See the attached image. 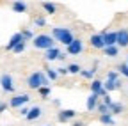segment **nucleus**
Wrapping results in <instances>:
<instances>
[{
	"label": "nucleus",
	"instance_id": "nucleus-1",
	"mask_svg": "<svg viewBox=\"0 0 128 126\" xmlns=\"http://www.w3.org/2000/svg\"><path fill=\"white\" fill-rule=\"evenodd\" d=\"M48 84H50V80L46 78V75L43 71H36V73H30L27 76V85L30 89H41V87H48Z\"/></svg>",
	"mask_w": 128,
	"mask_h": 126
},
{
	"label": "nucleus",
	"instance_id": "nucleus-2",
	"mask_svg": "<svg viewBox=\"0 0 128 126\" xmlns=\"http://www.w3.org/2000/svg\"><path fill=\"white\" fill-rule=\"evenodd\" d=\"M52 37L59 43H62L64 46H70L73 43V34H71V30L70 28H64V27H54L52 30Z\"/></svg>",
	"mask_w": 128,
	"mask_h": 126
},
{
	"label": "nucleus",
	"instance_id": "nucleus-3",
	"mask_svg": "<svg viewBox=\"0 0 128 126\" xmlns=\"http://www.w3.org/2000/svg\"><path fill=\"white\" fill-rule=\"evenodd\" d=\"M32 44H34V48L46 52V50H50V48H55V39L50 34H39V36H34Z\"/></svg>",
	"mask_w": 128,
	"mask_h": 126
},
{
	"label": "nucleus",
	"instance_id": "nucleus-4",
	"mask_svg": "<svg viewBox=\"0 0 128 126\" xmlns=\"http://www.w3.org/2000/svg\"><path fill=\"white\" fill-rule=\"evenodd\" d=\"M28 101H30V96H28V94H16V96H12V98L9 100V107H11V108H22V107H25Z\"/></svg>",
	"mask_w": 128,
	"mask_h": 126
},
{
	"label": "nucleus",
	"instance_id": "nucleus-5",
	"mask_svg": "<svg viewBox=\"0 0 128 126\" xmlns=\"http://www.w3.org/2000/svg\"><path fill=\"white\" fill-rule=\"evenodd\" d=\"M82 50H84V43H82V39L75 37L73 43H71L70 46H66V55H78V53H82Z\"/></svg>",
	"mask_w": 128,
	"mask_h": 126
},
{
	"label": "nucleus",
	"instance_id": "nucleus-6",
	"mask_svg": "<svg viewBox=\"0 0 128 126\" xmlns=\"http://www.w3.org/2000/svg\"><path fill=\"white\" fill-rule=\"evenodd\" d=\"M91 94H96L98 98H103V96H107L108 92L103 89V82H102V80L92 78V82H91Z\"/></svg>",
	"mask_w": 128,
	"mask_h": 126
},
{
	"label": "nucleus",
	"instance_id": "nucleus-7",
	"mask_svg": "<svg viewBox=\"0 0 128 126\" xmlns=\"http://www.w3.org/2000/svg\"><path fill=\"white\" fill-rule=\"evenodd\" d=\"M0 87L6 92H14V82H12V76L9 73H4L0 76Z\"/></svg>",
	"mask_w": 128,
	"mask_h": 126
},
{
	"label": "nucleus",
	"instance_id": "nucleus-8",
	"mask_svg": "<svg viewBox=\"0 0 128 126\" xmlns=\"http://www.w3.org/2000/svg\"><path fill=\"white\" fill-rule=\"evenodd\" d=\"M75 116H76V110L66 108V110H60V112L57 114V119H59V123H68V121H73Z\"/></svg>",
	"mask_w": 128,
	"mask_h": 126
},
{
	"label": "nucleus",
	"instance_id": "nucleus-9",
	"mask_svg": "<svg viewBox=\"0 0 128 126\" xmlns=\"http://www.w3.org/2000/svg\"><path fill=\"white\" fill-rule=\"evenodd\" d=\"M89 44L92 46L94 50H103L105 48V43H103V36L102 34H92L89 39Z\"/></svg>",
	"mask_w": 128,
	"mask_h": 126
},
{
	"label": "nucleus",
	"instance_id": "nucleus-10",
	"mask_svg": "<svg viewBox=\"0 0 128 126\" xmlns=\"http://www.w3.org/2000/svg\"><path fill=\"white\" fill-rule=\"evenodd\" d=\"M118 48H126L128 46V30L126 28H121L118 30V43H116Z\"/></svg>",
	"mask_w": 128,
	"mask_h": 126
},
{
	"label": "nucleus",
	"instance_id": "nucleus-11",
	"mask_svg": "<svg viewBox=\"0 0 128 126\" xmlns=\"http://www.w3.org/2000/svg\"><path fill=\"white\" fill-rule=\"evenodd\" d=\"M20 43H25V41H23V37H22V32H16V34H12V36H11V39H9L7 46H6V50L12 52V48H14L16 44H20Z\"/></svg>",
	"mask_w": 128,
	"mask_h": 126
},
{
	"label": "nucleus",
	"instance_id": "nucleus-12",
	"mask_svg": "<svg viewBox=\"0 0 128 126\" xmlns=\"http://www.w3.org/2000/svg\"><path fill=\"white\" fill-rule=\"evenodd\" d=\"M41 114H43V108L41 107H32V108H28V114L25 116V119L27 121H36V119L41 117Z\"/></svg>",
	"mask_w": 128,
	"mask_h": 126
},
{
	"label": "nucleus",
	"instance_id": "nucleus-13",
	"mask_svg": "<svg viewBox=\"0 0 128 126\" xmlns=\"http://www.w3.org/2000/svg\"><path fill=\"white\" fill-rule=\"evenodd\" d=\"M103 43H105V46H116V43H118V32H107V34H103Z\"/></svg>",
	"mask_w": 128,
	"mask_h": 126
},
{
	"label": "nucleus",
	"instance_id": "nucleus-14",
	"mask_svg": "<svg viewBox=\"0 0 128 126\" xmlns=\"http://www.w3.org/2000/svg\"><path fill=\"white\" fill-rule=\"evenodd\" d=\"M59 55H60V50H59V48H50V50H46V52H44V60H48V62L57 60Z\"/></svg>",
	"mask_w": 128,
	"mask_h": 126
},
{
	"label": "nucleus",
	"instance_id": "nucleus-15",
	"mask_svg": "<svg viewBox=\"0 0 128 126\" xmlns=\"http://www.w3.org/2000/svg\"><path fill=\"white\" fill-rule=\"evenodd\" d=\"M121 82L119 80H116V82H110V80H105L103 82V89L107 91V92H110V91H116V89H121Z\"/></svg>",
	"mask_w": 128,
	"mask_h": 126
},
{
	"label": "nucleus",
	"instance_id": "nucleus-16",
	"mask_svg": "<svg viewBox=\"0 0 128 126\" xmlns=\"http://www.w3.org/2000/svg\"><path fill=\"white\" fill-rule=\"evenodd\" d=\"M98 96L96 94H89V98H87V101H86V107H87V110H96V105H98Z\"/></svg>",
	"mask_w": 128,
	"mask_h": 126
},
{
	"label": "nucleus",
	"instance_id": "nucleus-17",
	"mask_svg": "<svg viewBox=\"0 0 128 126\" xmlns=\"http://www.w3.org/2000/svg\"><path fill=\"white\" fill-rule=\"evenodd\" d=\"M103 53H105L107 57H118V55H119V48H118V46H105V48H103Z\"/></svg>",
	"mask_w": 128,
	"mask_h": 126
},
{
	"label": "nucleus",
	"instance_id": "nucleus-18",
	"mask_svg": "<svg viewBox=\"0 0 128 126\" xmlns=\"http://www.w3.org/2000/svg\"><path fill=\"white\" fill-rule=\"evenodd\" d=\"M100 123L105 124V126H116V121L110 114H105V116H100Z\"/></svg>",
	"mask_w": 128,
	"mask_h": 126
},
{
	"label": "nucleus",
	"instance_id": "nucleus-19",
	"mask_svg": "<svg viewBox=\"0 0 128 126\" xmlns=\"http://www.w3.org/2000/svg\"><path fill=\"white\" fill-rule=\"evenodd\" d=\"M41 5H43V9H44L46 14H55V12H57V7H55V4H52V2H43Z\"/></svg>",
	"mask_w": 128,
	"mask_h": 126
},
{
	"label": "nucleus",
	"instance_id": "nucleus-20",
	"mask_svg": "<svg viewBox=\"0 0 128 126\" xmlns=\"http://www.w3.org/2000/svg\"><path fill=\"white\" fill-rule=\"evenodd\" d=\"M44 69H46V71H44V75H46V78H48L50 82H55L57 78H59V75H57V71H55V69H52V68H44Z\"/></svg>",
	"mask_w": 128,
	"mask_h": 126
},
{
	"label": "nucleus",
	"instance_id": "nucleus-21",
	"mask_svg": "<svg viewBox=\"0 0 128 126\" xmlns=\"http://www.w3.org/2000/svg\"><path fill=\"white\" fill-rule=\"evenodd\" d=\"M70 75H80V71H82V68H80V64H75V62H71V64L66 68Z\"/></svg>",
	"mask_w": 128,
	"mask_h": 126
},
{
	"label": "nucleus",
	"instance_id": "nucleus-22",
	"mask_svg": "<svg viewBox=\"0 0 128 126\" xmlns=\"http://www.w3.org/2000/svg\"><path fill=\"white\" fill-rule=\"evenodd\" d=\"M108 108H110V114H116V116H118V114H121L123 110H124V107H123L121 103H112Z\"/></svg>",
	"mask_w": 128,
	"mask_h": 126
},
{
	"label": "nucleus",
	"instance_id": "nucleus-23",
	"mask_svg": "<svg viewBox=\"0 0 128 126\" xmlns=\"http://www.w3.org/2000/svg\"><path fill=\"white\" fill-rule=\"evenodd\" d=\"M12 11L14 12H25L27 11V4L25 2H14L12 4Z\"/></svg>",
	"mask_w": 128,
	"mask_h": 126
},
{
	"label": "nucleus",
	"instance_id": "nucleus-24",
	"mask_svg": "<svg viewBox=\"0 0 128 126\" xmlns=\"http://www.w3.org/2000/svg\"><path fill=\"white\" fill-rule=\"evenodd\" d=\"M96 110L100 112V116H105V114H110V108L107 107V105H103L102 101H98V105H96ZM112 116V114H110Z\"/></svg>",
	"mask_w": 128,
	"mask_h": 126
},
{
	"label": "nucleus",
	"instance_id": "nucleus-25",
	"mask_svg": "<svg viewBox=\"0 0 128 126\" xmlns=\"http://www.w3.org/2000/svg\"><path fill=\"white\" fill-rule=\"evenodd\" d=\"M22 37H23V41L27 43V41H30V39H34V32H32L30 28H25V30H22Z\"/></svg>",
	"mask_w": 128,
	"mask_h": 126
},
{
	"label": "nucleus",
	"instance_id": "nucleus-26",
	"mask_svg": "<svg viewBox=\"0 0 128 126\" xmlns=\"http://www.w3.org/2000/svg\"><path fill=\"white\" fill-rule=\"evenodd\" d=\"M116 69H118V73H119V75H123V76H126V78H128V64H126V62L119 64Z\"/></svg>",
	"mask_w": 128,
	"mask_h": 126
},
{
	"label": "nucleus",
	"instance_id": "nucleus-27",
	"mask_svg": "<svg viewBox=\"0 0 128 126\" xmlns=\"http://www.w3.org/2000/svg\"><path fill=\"white\" fill-rule=\"evenodd\" d=\"M107 80H110V82L119 80V73H118V71H108V73H107Z\"/></svg>",
	"mask_w": 128,
	"mask_h": 126
},
{
	"label": "nucleus",
	"instance_id": "nucleus-28",
	"mask_svg": "<svg viewBox=\"0 0 128 126\" xmlns=\"http://www.w3.org/2000/svg\"><path fill=\"white\" fill-rule=\"evenodd\" d=\"M25 48H27V43H20V44H16L12 48V52L14 53H22V52H25Z\"/></svg>",
	"mask_w": 128,
	"mask_h": 126
},
{
	"label": "nucleus",
	"instance_id": "nucleus-29",
	"mask_svg": "<svg viewBox=\"0 0 128 126\" xmlns=\"http://www.w3.org/2000/svg\"><path fill=\"white\" fill-rule=\"evenodd\" d=\"M34 23H36L38 27H44V25H46L48 21H46V18H44V16H38V18L34 20Z\"/></svg>",
	"mask_w": 128,
	"mask_h": 126
},
{
	"label": "nucleus",
	"instance_id": "nucleus-30",
	"mask_svg": "<svg viewBox=\"0 0 128 126\" xmlns=\"http://www.w3.org/2000/svg\"><path fill=\"white\" fill-rule=\"evenodd\" d=\"M39 91V94H41V98H48L50 96V87H41V89H38Z\"/></svg>",
	"mask_w": 128,
	"mask_h": 126
},
{
	"label": "nucleus",
	"instance_id": "nucleus-31",
	"mask_svg": "<svg viewBox=\"0 0 128 126\" xmlns=\"http://www.w3.org/2000/svg\"><path fill=\"white\" fill-rule=\"evenodd\" d=\"M103 105H107V107H110L112 103H114V101H112V98L108 96V94H107V96H103V101H102Z\"/></svg>",
	"mask_w": 128,
	"mask_h": 126
},
{
	"label": "nucleus",
	"instance_id": "nucleus-32",
	"mask_svg": "<svg viewBox=\"0 0 128 126\" xmlns=\"http://www.w3.org/2000/svg\"><path fill=\"white\" fill-rule=\"evenodd\" d=\"M55 71H57V75H62V76L68 75V69H66V68H59V69H55Z\"/></svg>",
	"mask_w": 128,
	"mask_h": 126
},
{
	"label": "nucleus",
	"instance_id": "nucleus-33",
	"mask_svg": "<svg viewBox=\"0 0 128 126\" xmlns=\"http://www.w3.org/2000/svg\"><path fill=\"white\" fill-rule=\"evenodd\" d=\"M20 114H22V116L25 117V116L28 114V108H27V107H22V108H20Z\"/></svg>",
	"mask_w": 128,
	"mask_h": 126
},
{
	"label": "nucleus",
	"instance_id": "nucleus-34",
	"mask_svg": "<svg viewBox=\"0 0 128 126\" xmlns=\"http://www.w3.org/2000/svg\"><path fill=\"white\" fill-rule=\"evenodd\" d=\"M7 103H0V114H2V112H6V110H7Z\"/></svg>",
	"mask_w": 128,
	"mask_h": 126
},
{
	"label": "nucleus",
	"instance_id": "nucleus-35",
	"mask_svg": "<svg viewBox=\"0 0 128 126\" xmlns=\"http://www.w3.org/2000/svg\"><path fill=\"white\" fill-rule=\"evenodd\" d=\"M71 126H86V124H84V121H75V123H71Z\"/></svg>",
	"mask_w": 128,
	"mask_h": 126
},
{
	"label": "nucleus",
	"instance_id": "nucleus-36",
	"mask_svg": "<svg viewBox=\"0 0 128 126\" xmlns=\"http://www.w3.org/2000/svg\"><path fill=\"white\" fill-rule=\"evenodd\" d=\"M66 57H68L66 53H62V52H60V55H59V59H57V60H64V59H66Z\"/></svg>",
	"mask_w": 128,
	"mask_h": 126
},
{
	"label": "nucleus",
	"instance_id": "nucleus-37",
	"mask_svg": "<svg viewBox=\"0 0 128 126\" xmlns=\"http://www.w3.org/2000/svg\"><path fill=\"white\" fill-rule=\"evenodd\" d=\"M54 105L55 107H60V100H54Z\"/></svg>",
	"mask_w": 128,
	"mask_h": 126
},
{
	"label": "nucleus",
	"instance_id": "nucleus-38",
	"mask_svg": "<svg viewBox=\"0 0 128 126\" xmlns=\"http://www.w3.org/2000/svg\"><path fill=\"white\" fill-rule=\"evenodd\" d=\"M44 126H52V124H44Z\"/></svg>",
	"mask_w": 128,
	"mask_h": 126
},
{
	"label": "nucleus",
	"instance_id": "nucleus-39",
	"mask_svg": "<svg viewBox=\"0 0 128 126\" xmlns=\"http://www.w3.org/2000/svg\"><path fill=\"white\" fill-rule=\"evenodd\" d=\"M126 64H128V57H126Z\"/></svg>",
	"mask_w": 128,
	"mask_h": 126
}]
</instances>
